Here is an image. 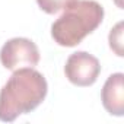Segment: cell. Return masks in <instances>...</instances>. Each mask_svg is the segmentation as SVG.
<instances>
[{
    "label": "cell",
    "instance_id": "7",
    "mask_svg": "<svg viewBox=\"0 0 124 124\" xmlns=\"http://www.w3.org/2000/svg\"><path fill=\"white\" fill-rule=\"evenodd\" d=\"M123 23L120 22V23H117L115 25V28L114 29H111V32H109V47H111V50H114L115 51V54L117 55H123V48H121V45H123Z\"/></svg>",
    "mask_w": 124,
    "mask_h": 124
},
{
    "label": "cell",
    "instance_id": "3",
    "mask_svg": "<svg viewBox=\"0 0 124 124\" xmlns=\"http://www.w3.org/2000/svg\"><path fill=\"white\" fill-rule=\"evenodd\" d=\"M39 61V51L35 42L28 38H12L0 50V63L8 70L35 67Z\"/></svg>",
    "mask_w": 124,
    "mask_h": 124
},
{
    "label": "cell",
    "instance_id": "5",
    "mask_svg": "<svg viewBox=\"0 0 124 124\" xmlns=\"http://www.w3.org/2000/svg\"><path fill=\"white\" fill-rule=\"evenodd\" d=\"M124 75L123 73H114L111 75L104 88H102V105L104 108L111 114L121 117L124 114Z\"/></svg>",
    "mask_w": 124,
    "mask_h": 124
},
{
    "label": "cell",
    "instance_id": "1",
    "mask_svg": "<svg viewBox=\"0 0 124 124\" xmlns=\"http://www.w3.org/2000/svg\"><path fill=\"white\" fill-rule=\"evenodd\" d=\"M45 78L34 67L13 70L0 91V121L12 123L19 115L34 111L47 96Z\"/></svg>",
    "mask_w": 124,
    "mask_h": 124
},
{
    "label": "cell",
    "instance_id": "2",
    "mask_svg": "<svg viewBox=\"0 0 124 124\" xmlns=\"http://www.w3.org/2000/svg\"><path fill=\"white\" fill-rule=\"evenodd\" d=\"M51 25V37L61 47H76L104 19V8L95 0H76Z\"/></svg>",
    "mask_w": 124,
    "mask_h": 124
},
{
    "label": "cell",
    "instance_id": "6",
    "mask_svg": "<svg viewBox=\"0 0 124 124\" xmlns=\"http://www.w3.org/2000/svg\"><path fill=\"white\" fill-rule=\"evenodd\" d=\"M75 2L76 0H37L41 10H44L48 15H54L60 10H64Z\"/></svg>",
    "mask_w": 124,
    "mask_h": 124
},
{
    "label": "cell",
    "instance_id": "4",
    "mask_svg": "<svg viewBox=\"0 0 124 124\" xmlns=\"http://www.w3.org/2000/svg\"><path fill=\"white\" fill-rule=\"evenodd\" d=\"M64 73L69 82L76 86L85 88L96 82L101 73V64L98 58L92 54L86 51H78L69 55L64 66Z\"/></svg>",
    "mask_w": 124,
    "mask_h": 124
}]
</instances>
